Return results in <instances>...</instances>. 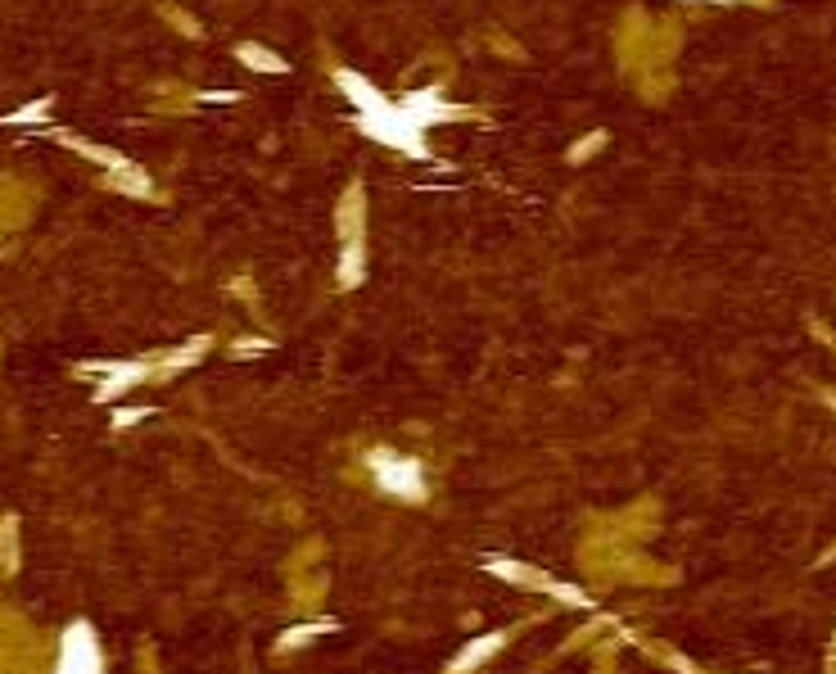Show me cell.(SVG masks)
<instances>
[{
  "label": "cell",
  "mask_w": 836,
  "mask_h": 674,
  "mask_svg": "<svg viewBox=\"0 0 836 674\" xmlns=\"http://www.w3.org/2000/svg\"><path fill=\"white\" fill-rule=\"evenodd\" d=\"M59 674H100V657H96V648L87 643V629H73Z\"/></svg>",
  "instance_id": "cell-1"
}]
</instances>
